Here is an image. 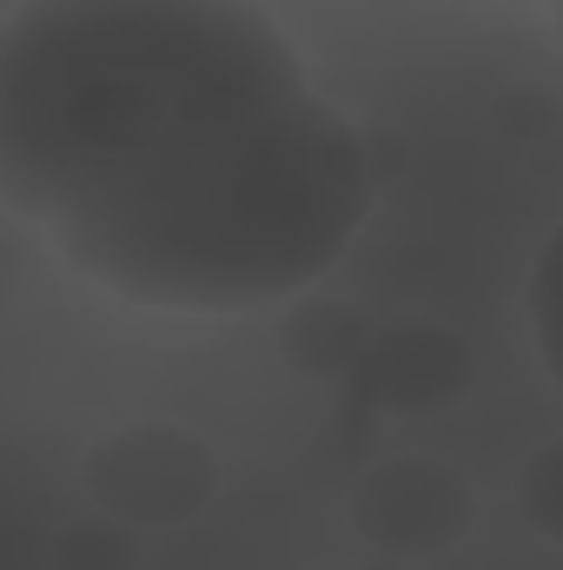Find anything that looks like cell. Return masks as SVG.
Here are the masks:
<instances>
[{
    "mask_svg": "<svg viewBox=\"0 0 563 570\" xmlns=\"http://www.w3.org/2000/svg\"><path fill=\"white\" fill-rule=\"evenodd\" d=\"M0 199L152 312H266L372 213L358 127L253 0H27L0 20Z\"/></svg>",
    "mask_w": 563,
    "mask_h": 570,
    "instance_id": "obj_1",
    "label": "cell"
},
{
    "mask_svg": "<svg viewBox=\"0 0 563 570\" xmlns=\"http://www.w3.org/2000/svg\"><path fill=\"white\" fill-rule=\"evenodd\" d=\"M464 518H471L464 478H451V471H437L424 458L385 464V471H372L358 484V524L392 551H431L451 531H464Z\"/></svg>",
    "mask_w": 563,
    "mask_h": 570,
    "instance_id": "obj_3",
    "label": "cell"
},
{
    "mask_svg": "<svg viewBox=\"0 0 563 570\" xmlns=\"http://www.w3.org/2000/svg\"><path fill=\"white\" fill-rule=\"evenodd\" d=\"M87 498L120 524H179L213 498V451L199 431L166 419L127 425L93 444Z\"/></svg>",
    "mask_w": 563,
    "mask_h": 570,
    "instance_id": "obj_2",
    "label": "cell"
}]
</instances>
